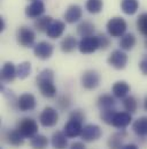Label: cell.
Segmentation results:
<instances>
[{"mask_svg":"<svg viewBox=\"0 0 147 149\" xmlns=\"http://www.w3.org/2000/svg\"><path fill=\"white\" fill-rule=\"evenodd\" d=\"M38 89L44 97L53 98L56 95V87L54 84V72L49 68L43 70L36 79Z\"/></svg>","mask_w":147,"mask_h":149,"instance_id":"cell-1","label":"cell"},{"mask_svg":"<svg viewBox=\"0 0 147 149\" xmlns=\"http://www.w3.org/2000/svg\"><path fill=\"white\" fill-rule=\"evenodd\" d=\"M107 33L110 37H122L125 35V31L128 29V24L124 19L120 16L111 17L107 22Z\"/></svg>","mask_w":147,"mask_h":149,"instance_id":"cell-2","label":"cell"},{"mask_svg":"<svg viewBox=\"0 0 147 149\" xmlns=\"http://www.w3.org/2000/svg\"><path fill=\"white\" fill-rule=\"evenodd\" d=\"M16 128L24 138H29V139L34 138L38 133V124L32 118H22L19 121Z\"/></svg>","mask_w":147,"mask_h":149,"instance_id":"cell-3","label":"cell"},{"mask_svg":"<svg viewBox=\"0 0 147 149\" xmlns=\"http://www.w3.org/2000/svg\"><path fill=\"white\" fill-rule=\"evenodd\" d=\"M17 43L23 46V47H31L35 46V39H36V34L32 29L28 27H21L17 30L16 34Z\"/></svg>","mask_w":147,"mask_h":149,"instance_id":"cell-4","label":"cell"},{"mask_svg":"<svg viewBox=\"0 0 147 149\" xmlns=\"http://www.w3.org/2000/svg\"><path fill=\"white\" fill-rule=\"evenodd\" d=\"M128 54L123 50H114L109 54L107 61L115 70H123L128 65Z\"/></svg>","mask_w":147,"mask_h":149,"instance_id":"cell-5","label":"cell"},{"mask_svg":"<svg viewBox=\"0 0 147 149\" xmlns=\"http://www.w3.org/2000/svg\"><path fill=\"white\" fill-rule=\"evenodd\" d=\"M59 121V113L52 107H46L39 116V123L44 127H53Z\"/></svg>","mask_w":147,"mask_h":149,"instance_id":"cell-6","label":"cell"},{"mask_svg":"<svg viewBox=\"0 0 147 149\" xmlns=\"http://www.w3.org/2000/svg\"><path fill=\"white\" fill-rule=\"evenodd\" d=\"M98 49H100L99 39H98V36H94V35L82 38L80 42L78 43V50L83 54H91L95 52Z\"/></svg>","mask_w":147,"mask_h":149,"instance_id":"cell-7","label":"cell"},{"mask_svg":"<svg viewBox=\"0 0 147 149\" xmlns=\"http://www.w3.org/2000/svg\"><path fill=\"white\" fill-rule=\"evenodd\" d=\"M100 84V75L94 70H87L82 75V86L86 90H93Z\"/></svg>","mask_w":147,"mask_h":149,"instance_id":"cell-8","label":"cell"},{"mask_svg":"<svg viewBox=\"0 0 147 149\" xmlns=\"http://www.w3.org/2000/svg\"><path fill=\"white\" fill-rule=\"evenodd\" d=\"M102 135V131L101 128L98 126V125H94V124H87L83 127V131H82V139L86 142H93V141H97L101 138Z\"/></svg>","mask_w":147,"mask_h":149,"instance_id":"cell-9","label":"cell"},{"mask_svg":"<svg viewBox=\"0 0 147 149\" xmlns=\"http://www.w3.org/2000/svg\"><path fill=\"white\" fill-rule=\"evenodd\" d=\"M54 51V47L51 43L46 42V40H41L39 43H37L36 45L34 46V53L38 59L41 60H47L52 57Z\"/></svg>","mask_w":147,"mask_h":149,"instance_id":"cell-10","label":"cell"},{"mask_svg":"<svg viewBox=\"0 0 147 149\" xmlns=\"http://www.w3.org/2000/svg\"><path fill=\"white\" fill-rule=\"evenodd\" d=\"M37 105L36 97L32 94L25 93L17 98V109L22 112H29L35 110Z\"/></svg>","mask_w":147,"mask_h":149,"instance_id":"cell-11","label":"cell"},{"mask_svg":"<svg viewBox=\"0 0 147 149\" xmlns=\"http://www.w3.org/2000/svg\"><path fill=\"white\" fill-rule=\"evenodd\" d=\"M16 76H17V70H16L15 65L10 61L5 63L1 68V73H0L1 81L5 83H10L16 79Z\"/></svg>","mask_w":147,"mask_h":149,"instance_id":"cell-12","label":"cell"},{"mask_svg":"<svg viewBox=\"0 0 147 149\" xmlns=\"http://www.w3.org/2000/svg\"><path fill=\"white\" fill-rule=\"evenodd\" d=\"M44 12H45V5L41 0L31 1V3L28 5L25 8V15L29 19H38L43 16Z\"/></svg>","mask_w":147,"mask_h":149,"instance_id":"cell-13","label":"cell"},{"mask_svg":"<svg viewBox=\"0 0 147 149\" xmlns=\"http://www.w3.org/2000/svg\"><path fill=\"white\" fill-rule=\"evenodd\" d=\"M131 120H132V117H131V113L129 112H116V114L114 116V119H113V123L111 125L118 130H124L130 124H131Z\"/></svg>","mask_w":147,"mask_h":149,"instance_id":"cell-14","label":"cell"},{"mask_svg":"<svg viewBox=\"0 0 147 149\" xmlns=\"http://www.w3.org/2000/svg\"><path fill=\"white\" fill-rule=\"evenodd\" d=\"M82 131H83L82 123H79L77 120H73V119H69L68 123L65 125V128H63L65 134L70 139L79 136L82 134Z\"/></svg>","mask_w":147,"mask_h":149,"instance_id":"cell-15","label":"cell"},{"mask_svg":"<svg viewBox=\"0 0 147 149\" xmlns=\"http://www.w3.org/2000/svg\"><path fill=\"white\" fill-rule=\"evenodd\" d=\"M65 29H66L65 22H62L60 20H53L51 22L49 27L47 28L46 35L49 38H52V39H55V38H59L62 36Z\"/></svg>","mask_w":147,"mask_h":149,"instance_id":"cell-16","label":"cell"},{"mask_svg":"<svg viewBox=\"0 0 147 149\" xmlns=\"http://www.w3.org/2000/svg\"><path fill=\"white\" fill-rule=\"evenodd\" d=\"M82 16H83V10L78 5H70L65 13V20L67 23L70 24L78 22L82 19Z\"/></svg>","mask_w":147,"mask_h":149,"instance_id":"cell-17","label":"cell"},{"mask_svg":"<svg viewBox=\"0 0 147 149\" xmlns=\"http://www.w3.org/2000/svg\"><path fill=\"white\" fill-rule=\"evenodd\" d=\"M130 90V84L125 81H117L114 83L111 88V93L116 98H125L129 95Z\"/></svg>","mask_w":147,"mask_h":149,"instance_id":"cell-18","label":"cell"},{"mask_svg":"<svg viewBox=\"0 0 147 149\" xmlns=\"http://www.w3.org/2000/svg\"><path fill=\"white\" fill-rule=\"evenodd\" d=\"M51 143L54 149H66L68 147V136L62 131H56L51 138Z\"/></svg>","mask_w":147,"mask_h":149,"instance_id":"cell-19","label":"cell"},{"mask_svg":"<svg viewBox=\"0 0 147 149\" xmlns=\"http://www.w3.org/2000/svg\"><path fill=\"white\" fill-rule=\"evenodd\" d=\"M126 139V133L122 130L121 132H117V133H114L111 134L108 139V148L109 149H122V147L124 146L123 142L124 140Z\"/></svg>","mask_w":147,"mask_h":149,"instance_id":"cell-20","label":"cell"},{"mask_svg":"<svg viewBox=\"0 0 147 149\" xmlns=\"http://www.w3.org/2000/svg\"><path fill=\"white\" fill-rule=\"evenodd\" d=\"M5 139H6V141L9 143V145H12V146H14V147H20V146H22L23 143H24V136L19 132V130L16 128V130H9L7 133H6V135H5Z\"/></svg>","mask_w":147,"mask_h":149,"instance_id":"cell-21","label":"cell"},{"mask_svg":"<svg viewBox=\"0 0 147 149\" xmlns=\"http://www.w3.org/2000/svg\"><path fill=\"white\" fill-rule=\"evenodd\" d=\"M60 47H61V51L65 52V53H71L73 51H75L77 47H78V42L77 39L71 36V35H68L63 38L60 43Z\"/></svg>","mask_w":147,"mask_h":149,"instance_id":"cell-22","label":"cell"},{"mask_svg":"<svg viewBox=\"0 0 147 149\" xmlns=\"http://www.w3.org/2000/svg\"><path fill=\"white\" fill-rule=\"evenodd\" d=\"M94 31H95V27L90 21H82L77 26V34L83 38L92 36L94 34Z\"/></svg>","mask_w":147,"mask_h":149,"instance_id":"cell-23","label":"cell"},{"mask_svg":"<svg viewBox=\"0 0 147 149\" xmlns=\"http://www.w3.org/2000/svg\"><path fill=\"white\" fill-rule=\"evenodd\" d=\"M121 9L126 15H133L139 9L138 0H121Z\"/></svg>","mask_w":147,"mask_h":149,"instance_id":"cell-24","label":"cell"},{"mask_svg":"<svg viewBox=\"0 0 147 149\" xmlns=\"http://www.w3.org/2000/svg\"><path fill=\"white\" fill-rule=\"evenodd\" d=\"M116 102H115V96H111L109 94H104L100 95L98 101H97V105L99 107L100 110H107V109H113L115 107Z\"/></svg>","mask_w":147,"mask_h":149,"instance_id":"cell-25","label":"cell"},{"mask_svg":"<svg viewBox=\"0 0 147 149\" xmlns=\"http://www.w3.org/2000/svg\"><path fill=\"white\" fill-rule=\"evenodd\" d=\"M132 130L138 136L147 135V117H140L132 124Z\"/></svg>","mask_w":147,"mask_h":149,"instance_id":"cell-26","label":"cell"},{"mask_svg":"<svg viewBox=\"0 0 147 149\" xmlns=\"http://www.w3.org/2000/svg\"><path fill=\"white\" fill-rule=\"evenodd\" d=\"M136 37L133 34H125L121 37L120 40V47L123 51H130L133 49V46L136 45Z\"/></svg>","mask_w":147,"mask_h":149,"instance_id":"cell-27","label":"cell"},{"mask_svg":"<svg viewBox=\"0 0 147 149\" xmlns=\"http://www.w3.org/2000/svg\"><path fill=\"white\" fill-rule=\"evenodd\" d=\"M52 21L53 20H52L51 16H40V17L36 19V21L34 23V27L38 33H46L47 28L49 27Z\"/></svg>","mask_w":147,"mask_h":149,"instance_id":"cell-28","label":"cell"},{"mask_svg":"<svg viewBox=\"0 0 147 149\" xmlns=\"http://www.w3.org/2000/svg\"><path fill=\"white\" fill-rule=\"evenodd\" d=\"M48 146V139L45 135L37 134L30 140V147L32 149H46Z\"/></svg>","mask_w":147,"mask_h":149,"instance_id":"cell-29","label":"cell"},{"mask_svg":"<svg viewBox=\"0 0 147 149\" xmlns=\"http://www.w3.org/2000/svg\"><path fill=\"white\" fill-rule=\"evenodd\" d=\"M104 8V1L102 0H87L85 3V9L90 14H98Z\"/></svg>","mask_w":147,"mask_h":149,"instance_id":"cell-30","label":"cell"},{"mask_svg":"<svg viewBox=\"0 0 147 149\" xmlns=\"http://www.w3.org/2000/svg\"><path fill=\"white\" fill-rule=\"evenodd\" d=\"M123 108L125 109V111L131 113V114L135 113L138 108V102H137L136 97L130 95V96H126L125 98H123Z\"/></svg>","mask_w":147,"mask_h":149,"instance_id":"cell-31","label":"cell"},{"mask_svg":"<svg viewBox=\"0 0 147 149\" xmlns=\"http://www.w3.org/2000/svg\"><path fill=\"white\" fill-rule=\"evenodd\" d=\"M16 70H17V77L24 80L31 74V64L29 61H23L16 67Z\"/></svg>","mask_w":147,"mask_h":149,"instance_id":"cell-32","label":"cell"},{"mask_svg":"<svg viewBox=\"0 0 147 149\" xmlns=\"http://www.w3.org/2000/svg\"><path fill=\"white\" fill-rule=\"evenodd\" d=\"M56 105H58V108H59L61 111H66V110H68V109L70 108V105H71V100H70V97H69L68 95H61V96H59L58 100H56Z\"/></svg>","mask_w":147,"mask_h":149,"instance_id":"cell-33","label":"cell"},{"mask_svg":"<svg viewBox=\"0 0 147 149\" xmlns=\"http://www.w3.org/2000/svg\"><path fill=\"white\" fill-rule=\"evenodd\" d=\"M137 29L140 34L147 37V13H143L139 15L137 20Z\"/></svg>","mask_w":147,"mask_h":149,"instance_id":"cell-34","label":"cell"},{"mask_svg":"<svg viewBox=\"0 0 147 149\" xmlns=\"http://www.w3.org/2000/svg\"><path fill=\"white\" fill-rule=\"evenodd\" d=\"M116 110L113 108V109H107V110H101V113H100V118L101 120L107 124V125H111L113 123V119H114V116L116 114Z\"/></svg>","mask_w":147,"mask_h":149,"instance_id":"cell-35","label":"cell"},{"mask_svg":"<svg viewBox=\"0 0 147 149\" xmlns=\"http://www.w3.org/2000/svg\"><path fill=\"white\" fill-rule=\"evenodd\" d=\"M69 119H73V120H77L79 123L83 124V121L85 120V112L80 109H77V110H74L71 111V113L69 114Z\"/></svg>","mask_w":147,"mask_h":149,"instance_id":"cell-36","label":"cell"},{"mask_svg":"<svg viewBox=\"0 0 147 149\" xmlns=\"http://www.w3.org/2000/svg\"><path fill=\"white\" fill-rule=\"evenodd\" d=\"M98 39H99V45L101 50H107L110 46V39L107 37L105 34H99L98 35Z\"/></svg>","mask_w":147,"mask_h":149,"instance_id":"cell-37","label":"cell"},{"mask_svg":"<svg viewBox=\"0 0 147 149\" xmlns=\"http://www.w3.org/2000/svg\"><path fill=\"white\" fill-rule=\"evenodd\" d=\"M139 70L144 75H147V56L143 57V59L139 63Z\"/></svg>","mask_w":147,"mask_h":149,"instance_id":"cell-38","label":"cell"},{"mask_svg":"<svg viewBox=\"0 0 147 149\" xmlns=\"http://www.w3.org/2000/svg\"><path fill=\"white\" fill-rule=\"evenodd\" d=\"M69 149H86V147H85V145L83 143V142H74V143H71V146H70V148Z\"/></svg>","mask_w":147,"mask_h":149,"instance_id":"cell-39","label":"cell"},{"mask_svg":"<svg viewBox=\"0 0 147 149\" xmlns=\"http://www.w3.org/2000/svg\"><path fill=\"white\" fill-rule=\"evenodd\" d=\"M122 149H139L138 148V146L137 145H135V143H128V145H124Z\"/></svg>","mask_w":147,"mask_h":149,"instance_id":"cell-40","label":"cell"},{"mask_svg":"<svg viewBox=\"0 0 147 149\" xmlns=\"http://www.w3.org/2000/svg\"><path fill=\"white\" fill-rule=\"evenodd\" d=\"M5 29V21L2 17H0V31H3Z\"/></svg>","mask_w":147,"mask_h":149,"instance_id":"cell-41","label":"cell"},{"mask_svg":"<svg viewBox=\"0 0 147 149\" xmlns=\"http://www.w3.org/2000/svg\"><path fill=\"white\" fill-rule=\"evenodd\" d=\"M144 107H145V109H146V111H147V97L145 98V102H144Z\"/></svg>","mask_w":147,"mask_h":149,"instance_id":"cell-42","label":"cell"},{"mask_svg":"<svg viewBox=\"0 0 147 149\" xmlns=\"http://www.w3.org/2000/svg\"><path fill=\"white\" fill-rule=\"evenodd\" d=\"M145 45H146V47H147V39H146V42H145Z\"/></svg>","mask_w":147,"mask_h":149,"instance_id":"cell-43","label":"cell"},{"mask_svg":"<svg viewBox=\"0 0 147 149\" xmlns=\"http://www.w3.org/2000/svg\"><path fill=\"white\" fill-rule=\"evenodd\" d=\"M31 1H37V0H31Z\"/></svg>","mask_w":147,"mask_h":149,"instance_id":"cell-44","label":"cell"}]
</instances>
